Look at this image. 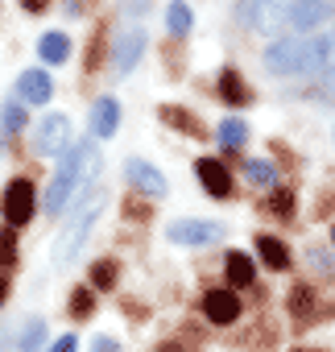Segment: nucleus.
Instances as JSON below:
<instances>
[{
  "label": "nucleus",
  "instance_id": "obj_1",
  "mask_svg": "<svg viewBox=\"0 0 335 352\" xmlns=\"http://www.w3.org/2000/svg\"><path fill=\"white\" fill-rule=\"evenodd\" d=\"M95 170H100V149H95L91 141H79V145H71V149L58 157V170H54V179H50V191H46L42 208H46L50 216L67 212V204L75 199V191H79V187L91 179Z\"/></svg>",
  "mask_w": 335,
  "mask_h": 352
},
{
  "label": "nucleus",
  "instance_id": "obj_2",
  "mask_svg": "<svg viewBox=\"0 0 335 352\" xmlns=\"http://www.w3.org/2000/svg\"><path fill=\"white\" fill-rule=\"evenodd\" d=\"M104 212V195L100 191H91V199H83L79 204V212L71 216V224H67V232H62V241L54 245V261L58 265H67L79 249H83V236H87V228L95 224V216Z\"/></svg>",
  "mask_w": 335,
  "mask_h": 352
},
{
  "label": "nucleus",
  "instance_id": "obj_3",
  "mask_svg": "<svg viewBox=\"0 0 335 352\" xmlns=\"http://www.w3.org/2000/svg\"><path fill=\"white\" fill-rule=\"evenodd\" d=\"M34 212H38V191H34V183H30V179H13V183L5 187V195H0V216H5V224H9V228H25V224L34 220Z\"/></svg>",
  "mask_w": 335,
  "mask_h": 352
},
{
  "label": "nucleus",
  "instance_id": "obj_4",
  "mask_svg": "<svg viewBox=\"0 0 335 352\" xmlns=\"http://www.w3.org/2000/svg\"><path fill=\"white\" fill-rule=\"evenodd\" d=\"M331 17H335V0H294L286 30L298 34V38H310V34H319Z\"/></svg>",
  "mask_w": 335,
  "mask_h": 352
},
{
  "label": "nucleus",
  "instance_id": "obj_5",
  "mask_svg": "<svg viewBox=\"0 0 335 352\" xmlns=\"http://www.w3.org/2000/svg\"><path fill=\"white\" fill-rule=\"evenodd\" d=\"M145 46H149V34L141 30V25H128V30H120L116 34V42H112V71L124 79V75H132L137 71V63H141V54H145Z\"/></svg>",
  "mask_w": 335,
  "mask_h": 352
},
{
  "label": "nucleus",
  "instance_id": "obj_6",
  "mask_svg": "<svg viewBox=\"0 0 335 352\" xmlns=\"http://www.w3.org/2000/svg\"><path fill=\"white\" fill-rule=\"evenodd\" d=\"M124 179H128V187L137 191V195H145V199H165V179L157 174V166H149V162H141V157H128L124 162Z\"/></svg>",
  "mask_w": 335,
  "mask_h": 352
},
{
  "label": "nucleus",
  "instance_id": "obj_7",
  "mask_svg": "<svg viewBox=\"0 0 335 352\" xmlns=\"http://www.w3.org/2000/svg\"><path fill=\"white\" fill-rule=\"evenodd\" d=\"M67 141H71V120H67L62 112H50V116L38 124V133H34V149L46 153V157H54L58 149H67Z\"/></svg>",
  "mask_w": 335,
  "mask_h": 352
},
{
  "label": "nucleus",
  "instance_id": "obj_8",
  "mask_svg": "<svg viewBox=\"0 0 335 352\" xmlns=\"http://www.w3.org/2000/svg\"><path fill=\"white\" fill-rule=\"evenodd\" d=\"M165 236H170L174 245H211L224 236V228L216 220H174L170 228H165Z\"/></svg>",
  "mask_w": 335,
  "mask_h": 352
},
{
  "label": "nucleus",
  "instance_id": "obj_9",
  "mask_svg": "<svg viewBox=\"0 0 335 352\" xmlns=\"http://www.w3.org/2000/svg\"><path fill=\"white\" fill-rule=\"evenodd\" d=\"M195 170H199V183H203V191L211 199H228L232 195V174H228V166L220 157H199Z\"/></svg>",
  "mask_w": 335,
  "mask_h": 352
},
{
  "label": "nucleus",
  "instance_id": "obj_10",
  "mask_svg": "<svg viewBox=\"0 0 335 352\" xmlns=\"http://www.w3.org/2000/svg\"><path fill=\"white\" fill-rule=\"evenodd\" d=\"M203 315L216 323V327H228L240 319V298L232 290H207L203 294Z\"/></svg>",
  "mask_w": 335,
  "mask_h": 352
},
{
  "label": "nucleus",
  "instance_id": "obj_11",
  "mask_svg": "<svg viewBox=\"0 0 335 352\" xmlns=\"http://www.w3.org/2000/svg\"><path fill=\"white\" fill-rule=\"evenodd\" d=\"M50 96H54V83H50L46 71H21L17 75V100H25V104H50Z\"/></svg>",
  "mask_w": 335,
  "mask_h": 352
},
{
  "label": "nucleus",
  "instance_id": "obj_12",
  "mask_svg": "<svg viewBox=\"0 0 335 352\" xmlns=\"http://www.w3.org/2000/svg\"><path fill=\"white\" fill-rule=\"evenodd\" d=\"M116 129H120V104H116L112 96H100V100L91 104V133H95L100 141H108Z\"/></svg>",
  "mask_w": 335,
  "mask_h": 352
},
{
  "label": "nucleus",
  "instance_id": "obj_13",
  "mask_svg": "<svg viewBox=\"0 0 335 352\" xmlns=\"http://www.w3.org/2000/svg\"><path fill=\"white\" fill-rule=\"evenodd\" d=\"M216 91H220V100H224V104H232V108H244V104L253 100L249 83H244V79H240V71H232V67H224V71H220Z\"/></svg>",
  "mask_w": 335,
  "mask_h": 352
},
{
  "label": "nucleus",
  "instance_id": "obj_14",
  "mask_svg": "<svg viewBox=\"0 0 335 352\" xmlns=\"http://www.w3.org/2000/svg\"><path fill=\"white\" fill-rule=\"evenodd\" d=\"M290 5H294V0H265V5H261V17H257V34H286Z\"/></svg>",
  "mask_w": 335,
  "mask_h": 352
},
{
  "label": "nucleus",
  "instance_id": "obj_15",
  "mask_svg": "<svg viewBox=\"0 0 335 352\" xmlns=\"http://www.w3.org/2000/svg\"><path fill=\"white\" fill-rule=\"evenodd\" d=\"M224 274H228V286H232V290H244V286H253V282H257V265H253V257H249V253H228Z\"/></svg>",
  "mask_w": 335,
  "mask_h": 352
},
{
  "label": "nucleus",
  "instance_id": "obj_16",
  "mask_svg": "<svg viewBox=\"0 0 335 352\" xmlns=\"http://www.w3.org/2000/svg\"><path fill=\"white\" fill-rule=\"evenodd\" d=\"M157 120H161V124H170L174 133H191V137L203 133V129H199V116L187 112V108H178V104H161V108H157Z\"/></svg>",
  "mask_w": 335,
  "mask_h": 352
},
{
  "label": "nucleus",
  "instance_id": "obj_17",
  "mask_svg": "<svg viewBox=\"0 0 335 352\" xmlns=\"http://www.w3.org/2000/svg\"><path fill=\"white\" fill-rule=\"evenodd\" d=\"M30 124V112H25V100H5L0 104V133L5 137H13V133H21Z\"/></svg>",
  "mask_w": 335,
  "mask_h": 352
},
{
  "label": "nucleus",
  "instance_id": "obj_18",
  "mask_svg": "<svg viewBox=\"0 0 335 352\" xmlns=\"http://www.w3.org/2000/svg\"><path fill=\"white\" fill-rule=\"evenodd\" d=\"M38 54H42V63L62 67V63L71 58V38H67V34H46V38L38 42Z\"/></svg>",
  "mask_w": 335,
  "mask_h": 352
},
{
  "label": "nucleus",
  "instance_id": "obj_19",
  "mask_svg": "<svg viewBox=\"0 0 335 352\" xmlns=\"http://www.w3.org/2000/svg\"><path fill=\"white\" fill-rule=\"evenodd\" d=\"M257 257H261L269 270H286V265H290V249H286L277 236H257Z\"/></svg>",
  "mask_w": 335,
  "mask_h": 352
},
{
  "label": "nucleus",
  "instance_id": "obj_20",
  "mask_svg": "<svg viewBox=\"0 0 335 352\" xmlns=\"http://www.w3.org/2000/svg\"><path fill=\"white\" fill-rule=\"evenodd\" d=\"M244 179H249L253 187H277V170H273V162L249 157V162H244Z\"/></svg>",
  "mask_w": 335,
  "mask_h": 352
},
{
  "label": "nucleus",
  "instance_id": "obj_21",
  "mask_svg": "<svg viewBox=\"0 0 335 352\" xmlns=\"http://www.w3.org/2000/svg\"><path fill=\"white\" fill-rule=\"evenodd\" d=\"M165 25H170V34H174V38H187V34H191V25H195V13L183 5V0H174V5L165 9Z\"/></svg>",
  "mask_w": 335,
  "mask_h": 352
},
{
  "label": "nucleus",
  "instance_id": "obj_22",
  "mask_svg": "<svg viewBox=\"0 0 335 352\" xmlns=\"http://www.w3.org/2000/svg\"><path fill=\"white\" fill-rule=\"evenodd\" d=\"M216 137H220V145H224V149H240V145L249 141V124H244L240 116H228V120L220 124V133H216Z\"/></svg>",
  "mask_w": 335,
  "mask_h": 352
},
{
  "label": "nucleus",
  "instance_id": "obj_23",
  "mask_svg": "<svg viewBox=\"0 0 335 352\" xmlns=\"http://www.w3.org/2000/svg\"><path fill=\"white\" fill-rule=\"evenodd\" d=\"M286 307H290L294 319H310V315H314V290H310V286H294L290 298H286Z\"/></svg>",
  "mask_w": 335,
  "mask_h": 352
},
{
  "label": "nucleus",
  "instance_id": "obj_24",
  "mask_svg": "<svg viewBox=\"0 0 335 352\" xmlns=\"http://www.w3.org/2000/svg\"><path fill=\"white\" fill-rule=\"evenodd\" d=\"M42 344H46V323L30 319L25 331H21V340H17V352H42Z\"/></svg>",
  "mask_w": 335,
  "mask_h": 352
},
{
  "label": "nucleus",
  "instance_id": "obj_25",
  "mask_svg": "<svg viewBox=\"0 0 335 352\" xmlns=\"http://www.w3.org/2000/svg\"><path fill=\"white\" fill-rule=\"evenodd\" d=\"M91 311H95L91 286H75V290H71V319H91Z\"/></svg>",
  "mask_w": 335,
  "mask_h": 352
},
{
  "label": "nucleus",
  "instance_id": "obj_26",
  "mask_svg": "<svg viewBox=\"0 0 335 352\" xmlns=\"http://www.w3.org/2000/svg\"><path fill=\"white\" fill-rule=\"evenodd\" d=\"M261 5H265V0H236V21H240L244 30H253V34H257V17H261Z\"/></svg>",
  "mask_w": 335,
  "mask_h": 352
},
{
  "label": "nucleus",
  "instance_id": "obj_27",
  "mask_svg": "<svg viewBox=\"0 0 335 352\" xmlns=\"http://www.w3.org/2000/svg\"><path fill=\"white\" fill-rule=\"evenodd\" d=\"M91 286L95 290H112L116 286V261H95L91 265Z\"/></svg>",
  "mask_w": 335,
  "mask_h": 352
},
{
  "label": "nucleus",
  "instance_id": "obj_28",
  "mask_svg": "<svg viewBox=\"0 0 335 352\" xmlns=\"http://www.w3.org/2000/svg\"><path fill=\"white\" fill-rule=\"evenodd\" d=\"M17 261V228H0V265H13Z\"/></svg>",
  "mask_w": 335,
  "mask_h": 352
},
{
  "label": "nucleus",
  "instance_id": "obj_29",
  "mask_svg": "<svg viewBox=\"0 0 335 352\" xmlns=\"http://www.w3.org/2000/svg\"><path fill=\"white\" fill-rule=\"evenodd\" d=\"M269 212H273V216H281V220H290V216H294V195H290V191H273Z\"/></svg>",
  "mask_w": 335,
  "mask_h": 352
},
{
  "label": "nucleus",
  "instance_id": "obj_30",
  "mask_svg": "<svg viewBox=\"0 0 335 352\" xmlns=\"http://www.w3.org/2000/svg\"><path fill=\"white\" fill-rule=\"evenodd\" d=\"M310 265H314L319 274H331V270H335V265H331V253H327V249H319V245L310 249Z\"/></svg>",
  "mask_w": 335,
  "mask_h": 352
},
{
  "label": "nucleus",
  "instance_id": "obj_31",
  "mask_svg": "<svg viewBox=\"0 0 335 352\" xmlns=\"http://www.w3.org/2000/svg\"><path fill=\"white\" fill-rule=\"evenodd\" d=\"M91 352H120V344H116L112 336H95V340H91Z\"/></svg>",
  "mask_w": 335,
  "mask_h": 352
},
{
  "label": "nucleus",
  "instance_id": "obj_32",
  "mask_svg": "<svg viewBox=\"0 0 335 352\" xmlns=\"http://www.w3.org/2000/svg\"><path fill=\"white\" fill-rule=\"evenodd\" d=\"M75 348H79V340H75V336H62V340H58V344H50L46 352H75Z\"/></svg>",
  "mask_w": 335,
  "mask_h": 352
},
{
  "label": "nucleus",
  "instance_id": "obj_33",
  "mask_svg": "<svg viewBox=\"0 0 335 352\" xmlns=\"http://www.w3.org/2000/svg\"><path fill=\"white\" fill-rule=\"evenodd\" d=\"M25 13H46V0H21Z\"/></svg>",
  "mask_w": 335,
  "mask_h": 352
},
{
  "label": "nucleus",
  "instance_id": "obj_34",
  "mask_svg": "<svg viewBox=\"0 0 335 352\" xmlns=\"http://www.w3.org/2000/svg\"><path fill=\"white\" fill-rule=\"evenodd\" d=\"M5 298H9V278H0V307H5Z\"/></svg>",
  "mask_w": 335,
  "mask_h": 352
},
{
  "label": "nucleus",
  "instance_id": "obj_35",
  "mask_svg": "<svg viewBox=\"0 0 335 352\" xmlns=\"http://www.w3.org/2000/svg\"><path fill=\"white\" fill-rule=\"evenodd\" d=\"M9 348V327H0V352Z\"/></svg>",
  "mask_w": 335,
  "mask_h": 352
},
{
  "label": "nucleus",
  "instance_id": "obj_36",
  "mask_svg": "<svg viewBox=\"0 0 335 352\" xmlns=\"http://www.w3.org/2000/svg\"><path fill=\"white\" fill-rule=\"evenodd\" d=\"M157 352H178V348H174V344H165V348H157Z\"/></svg>",
  "mask_w": 335,
  "mask_h": 352
},
{
  "label": "nucleus",
  "instance_id": "obj_37",
  "mask_svg": "<svg viewBox=\"0 0 335 352\" xmlns=\"http://www.w3.org/2000/svg\"><path fill=\"white\" fill-rule=\"evenodd\" d=\"M0 153H5V145H0Z\"/></svg>",
  "mask_w": 335,
  "mask_h": 352
},
{
  "label": "nucleus",
  "instance_id": "obj_38",
  "mask_svg": "<svg viewBox=\"0 0 335 352\" xmlns=\"http://www.w3.org/2000/svg\"><path fill=\"white\" fill-rule=\"evenodd\" d=\"M331 236H335V228H331Z\"/></svg>",
  "mask_w": 335,
  "mask_h": 352
},
{
  "label": "nucleus",
  "instance_id": "obj_39",
  "mask_svg": "<svg viewBox=\"0 0 335 352\" xmlns=\"http://www.w3.org/2000/svg\"><path fill=\"white\" fill-rule=\"evenodd\" d=\"M331 38H335V30H331Z\"/></svg>",
  "mask_w": 335,
  "mask_h": 352
}]
</instances>
